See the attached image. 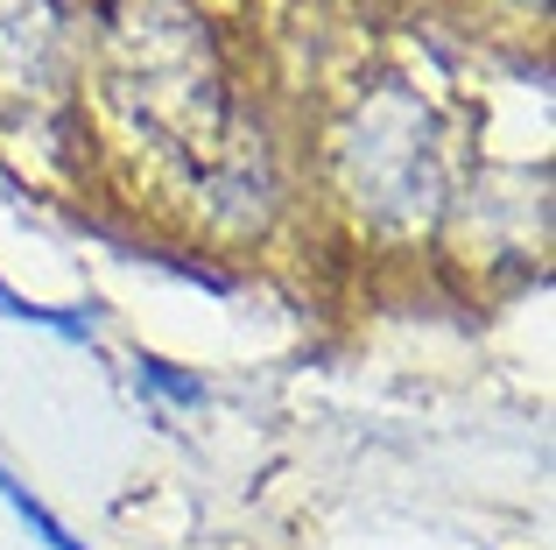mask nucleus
Masks as SVG:
<instances>
[{
  "label": "nucleus",
  "mask_w": 556,
  "mask_h": 550,
  "mask_svg": "<svg viewBox=\"0 0 556 550\" xmlns=\"http://www.w3.org/2000/svg\"><path fill=\"white\" fill-rule=\"evenodd\" d=\"M135 374L155 388V396H169V402H190V410L204 402V382H198V374H177L169 360H155V353H141V360H135Z\"/></svg>",
  "instance_id": "nucleus-3"
},
{
  "label": "nucleus",
  "mask_w": 556,
  "mask_h": 550,
  "mask_svg": "<svg viewBox=\"0 0 556 550\" xmlns=\"http://www.w3.org/2000/svg\"><path fill=\"white\" fill-rule=\"evenodd\" d=\"M0 501H8V509H14V515H22V529H28V537H36L42 550H92V543H78V537H71V529H64V523H56V515H50V509H42V501H36V495H28V487H22V480H14V473H8V466H0Z\"/></svg>",
  "instance_id": "nucleus-1"
},
{
  "label": "nucleus",
  "mask_w": 556,
  "mask_h": 550,
  "mask_svg": "<svg viewBox=\"0 0 556 550\" xmlns=\"http://www.w3.org/2000/svg\"><path fill=\"white\" fill-rule=\"evenodd\" d=\"M0 317H14V325H42V332H56V339H92L99 332V317L92 311H56V303H28V297H14L8 283H0Z\"/></svg>",
  "instance_id": "nucleus-2"
}]
</instances>
